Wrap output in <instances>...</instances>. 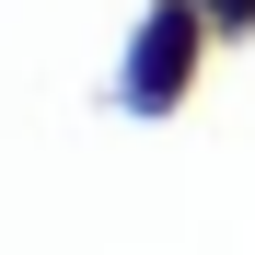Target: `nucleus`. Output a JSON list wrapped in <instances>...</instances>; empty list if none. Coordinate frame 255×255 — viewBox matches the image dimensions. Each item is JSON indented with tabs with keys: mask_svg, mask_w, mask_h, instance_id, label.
Here are the masks:
<instances>
[{
	"mask_svg": "<svg viewBox=\"0 0 255 255\" xmlns=\"http://www.w3.org/2000/svg\"><path fill=\"white\" fill-rule=\"evenodd\" d=\"M209 12L197 0H151L139 23H128V58H116V105L128 116H174L186 93H197V70H209Z\"/></svg>",
	"mask_w": 255,
	"mask_h": 255,
	"instance_id": "f257e3e1",
	"label": "nucleus"
},
{
	"mask_svg": "<svg viewBox=\"0 0 255 255\" xmlns=\"http://www.w3.org/2000/svg\"><path fill=\"white\" fill-rule=\"evenodd\" d=\"M197 12H209V35H221V47H244V35H255V0H197Z\"/></svg>",
	"mask_w": 255,
	"mask_h": 255,
	"instance_id": "f03ea898",
	"label": "nucleus"
}]
</instances>
